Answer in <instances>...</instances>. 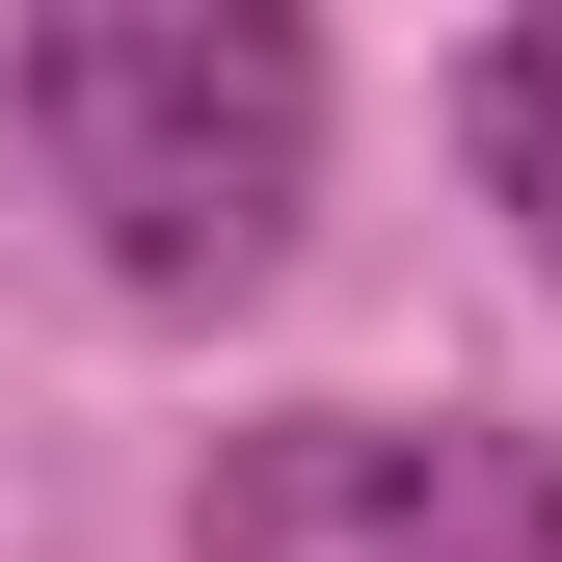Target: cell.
I'll use <instances>...</instances> for the list:
<instances>
[{"instance_id":"6da1fadb","label":"cell","mask_w":562,"mask_h":562,"mask_svg":"<svg viewBox=\"0 0 562 562\" xmlns=\"http://www.w3.org/2000/svg\"><path fill=\"white\" fill-rule=\"evenodd\" d=\"M0 134L54 161L108 295L215 322L322 215V27L295 0H54V27H0Z\"/></svg>"},{"instance_id":"7a4b0ae2","label":"cell","mask_w":562,"mask_h":562,"mask_svg":"<svg viewBox=\"0 0 562 562\" xmlns=\"http://www.w3.org/2000/svg\"><path fill=\"white\" fill-rule=\"evenodd\" d=\"M188 562H562V429H482V402H268L188 482Z\"/></svg>"},{"instance_id":"3957f363","label":"cell","mask_w":562,"mask_h":562,"mask_svg":"<svg viewBox=\"0 0 562 562\" xmlns=\"http://www.w3.org/2000/svg\"><path fill=\"white\" fill-rule=\"evenodd\" d=\"M456 161H482V215H509V268L562 295V0H509V27L456 54Z\"/></svg>"}]
</instances>
